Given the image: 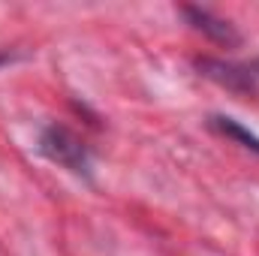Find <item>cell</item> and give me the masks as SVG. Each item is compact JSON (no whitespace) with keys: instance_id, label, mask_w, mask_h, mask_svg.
<instances>
[{"instance_id":"6da1fadb","label":"cell","mask_w":259,"mask_h":256,"mask_svg":"<svg viewBox=\"0 0 259 256\" xmlns=\"http://www.w3.org/2000/svg\"><path fill=\"white\" fill-rule=\"evenodd\" d=\"M39 154L78 178H91V169H94L91 148L64 124H49L39 133Z\"/></svg>"},{"instance_id":"7a4b0ae2","label":"cell","mask_w":259,"mask_h":256,"mask_svg":"<svg viewBox=\"0 0 259 256\" xmlns=\"http://www.w3.org/2000/svg\"><path fill=\"white\" fill-rule=\"evenodd\" d=\"M196 66L202 69V75H208L226 88H235V91H253L259 84V61L256 64H226V61L202 58Z\"/></svg>"},{"instance_id":"3957f363","label":"cell","mask_w":259,"mask_h":256,"mask_svg":"<svg viewBox=\"0 0 259 256\" xmlns=\"http://www.w3.org/2000/svg\"><path fill=\"white\" fill-rule=\"evenodd\" d=\"M181 12L187 15V21L193 24L196 30H202L208 39H214V42H220V46H238V42H241V36L235 33V27H232L229 21H223V18L211 15L208 9H199V6H184Z\"/></svg>"},{"instance_id":"277c9868","label":"cell","mask_w":259,"mask_h":256,"mask_svg":"<svg viewBox=\"0 0 259 256\" xmlns=\"http://www.w3.org/2000/svg\"><path fill=\"white\" fill-rule=\"evenodd\" d=\"M211 130H217L220 136H226V139H235L241 148H247V151H253L259 154V136L256 133H250L247 127H241L235 118H226V115H211Z\"/></svg>"}]
</instances>
